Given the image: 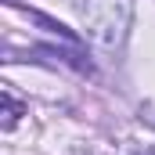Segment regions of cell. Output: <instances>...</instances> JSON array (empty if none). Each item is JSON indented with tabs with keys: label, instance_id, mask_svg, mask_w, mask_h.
<instances>
[{
	"label": "cell",
	"instance_id": "1",
	"mask_svg": "<svg viewBox=\"0 0 155 155\" xmlns=\"http://www.w3.org/2000/svg\"><path fill=\"white\" fill-rule=\"evenodd\" d=\"M79 15H83L87 33L101 47H116L126 33V22H130V11L116 15V0H87V4H79Z\"/></svg>",
	"mask_w": 155,
	"mask_h": 155
},
{
	"label": "cell",
	"instance_id": "2",
	"mask_svg": "<svg viewBox=\"0 0 155 155\" xmlns=\"http://www.w3.org/2000/svg\"><path fill=\"white\" fill-rule=\"evenodd\" d=\"M25 15H29L36 25H43L47 33H58V36H65V40H72V43H76V33H72V29H65L61 22H54V18H47V15H40V11H25Z\"/></svg>",
	"mask_w": 155,
	"mask_h": 155
},
{
	"label": "cell",
	"instance_id": "3",
	"mask_svg": "<svg viewBox=\"0 0 155 155\" xmlns=\"http://www.w3.org/2000/svg\"><path fill=\"white\" fill-rule=\"evenodd\" d=\"M0 101H4V126H7V130H11V126H15V123H18V116H22V112H25V108H22V105H18V101H15V97H11V94H4V97H0Z\"/></svg>",
	"mask_w": 155,
	"mask_h": 155
},
{
	"label": "cell",
	"instance_id": "4",
	"mask_svg": "<svg viewBox=\"0 0 155 155\" xmlns=\"http://www.w3.org/2000/svg\"><path fill=\"white\" fill-rule=\"evenodd\" d=\"M141 119H144L148 126H155V108H141Z\"/></svg>",
	"mask_w": 155,
	"mask_h": 155
},
{
	"label": "cell",
	"instance_id": "5",
	"mask_svg": "<svg viewBox=\"0 0 155 155\" xmlns=\"http://www.w3.org/2000/svg\"><path fill=\"white\" fill-rule=\"evenodd\" d=\"M152 155H155V152H152Z\"/></svg>",
	"mask_w": 155,
	"mask_h": 155
}]
</instances>
